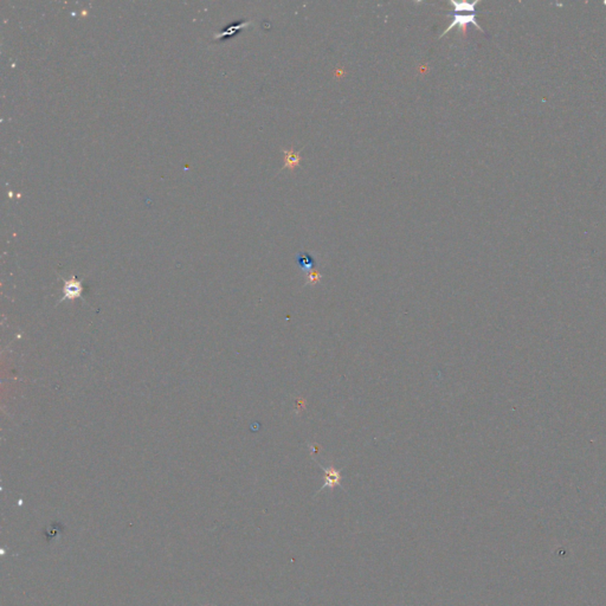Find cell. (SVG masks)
I'll return each instance as SVG.
<instances>
[{
    "mask_svg": "<svg viewBox=\"0 0 606 606\" xmlns=\"http://www.w3.org/2000/svg\"><path fill=\"white\" fill-rule=\"evenodd\" d=\"M317 464H319L320 468L323 470V484L317 490L316 494L321 493L324 489L333 490L334 488H337V487H340V488L345 490L344 486H342V474L340 469H337L333 464L327 465V467H324V465L321 463Z\"/></svg>",
    "mask_w": 606,
    "mask_h": 606,
    "instance_id": "obj_1",
    "label": "cell"
},
{
    "mask_svg": "<svg viewBox=\"0 0 606 606\" xmlns=\"http://www.w3.org/2000/svg\"><path fill=\"white\" fill-rule=\"evenodd\" d=\"M468 24H472L474 26L479 30L481 32H484V30L481 27V25L477 23V20H476V14L474 13H467V14H461V13H454L453 14V18H452V21L451 24H449V26L445 28L444 32L439 36V38H443L444 36L448 34L449 31H451L454 26H460L461 27V31L462 34L464 36L467 35V25Z\"/></svg>",
    "mask_w": 606,
    "mask_h": 606,
    "instance_id": "obj_2",
    "label": "cell"
},
{
    "mask_svg": "<svg viewBox=\"0 0 606 606\" xmlns=\"http://www.w3.org/2000/svg\"><path fill=\"white\" fill-rule=\"evenodd\" d=\"M283 152V159H284V165L282 169H290V171H294L295 168L298 167L301 164V160H302V157L300 154V152H296L294 149V147H291L289 149H282Z\"/></svg>",
    "mask_w": 606,
    "mask_h": 606,
    "instance_id": "obj_3",
    "label": "cell"
},
{
    "mask_svg": "<svg viewBox=\"0 0 606 606\" xmlns=\"http://www.w3.org/2000/svg\"><path fill=\"white\" fill-rule=\"evenodd\" d=\"M252 24V20H247V21H240V23H234V24H231L229 26L225 27V30L221 31L218 34V32H216L214 35V37L216 39H222V38H226V37H231V36L236 35L238 31H240L241 28L244 27H248L249 25Z\"/></svg>",
    "mask_w": 606,
    "mask_h": 606,
    "instance_id": "obj_4",
    "label": "cell"
},
{
    "mask_svg": "<svg viewBox=\"0 0 606 606\" xmlns=\"http://www.w3.org/2000/svg\"><path fill=\"white\" fill-rule=\"evenodd\" d=\"M295 262H296V264L300 266L306 274L312 271L314 265H315V258L306 251H302L300 254H297L296 257H295Z\"/></svg>",
    "mask_w": 606,
    "mask_h": 606,
    "instance_id": "obj_5",
    "label": "cell"
},
{
    "mask_svg": "<svg viewBox=\"0 0 606 606\" xmlns=\"http://www.w3.org/2000/svg\"><path fill=\"white\" fill-rule=\"evenodd\" d=\"M450 4L453 6L454 13H462V12L474 13L476 10V5H478L479 2L478 0H476V2L468 3V2H454V0H451Z\"/></svg>",
    "mask_w": 606,
    "mask_h": 606,
    "instance_id": "obj_6",
    "label": "cell"
},
{
    "mask_svg": "<svg viewBox=\"0 0 606 606\" xmlns=\"http://www.w3.org/2000/svg\"><path fill=\"white\" fill-rule=\"evenodd\" d=\"M81 290H82L81 283H79L78 281H76L75 279H73L71 281H68V282L66 283V288H64V293H66V295H68L69 297L77 296V295L81 293Z\"/></svg>",
    "mask_w": 606,
    "mask_h": 606,
    "instance_id": "obj_7",
    "label": "cell"
},
{
    "mask_svg": "<svg viewBox=\"0 0 606 606\" xmlns=\"http://www.w3.org/2000/svg\"><path fill=\"white\" fill-rule=\"evenodd\" d=\"M322 280V274L319 270H312L306 275V286H316Z\"/></svg>",
    "mask_w": 606,
    "mask_h": 606,
    "instance_id": "obj_8",
    "label": "cell"
}]
</instances>
